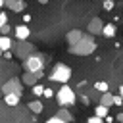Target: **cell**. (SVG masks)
I'll use <instances>...</instances> for the list:
<instances>
[{
  "label": "cell",
  "instance_id": "6da1fadb",
  "mask_svg": "<svg viewBox=\"0 0 123 123\" xmlns=\"http://www.w3.org/2000/svg\"><path fill=\"white\" fill-rule=\"evenodd\" d=\"M94 50H96V42H94V37H90V35H83V38L77 44L67 48V52L73 56H90Z\"/></svg>",
  "mask_w": 123,
  "mask_h": 123
},
{
  "label": "cell",
  "instance_id": "7a4b0ae2",
  "mask_svg": "<svg viewBox=\"0 0 123 123\" xmlns=\"http://www.w3.org/2000/svg\"><path fill=\"white\" fill-rule=\"evenodd\" d=\"M50 81L54 83H60V85H67V81L71 79V67L65 65V63H56L48 75Z\"/></svg>",
  "mask_w": 123,
  "mask_h": 123
},
{
  "label": "cell",
  "instance_id": "3957f363",
  "mask_svg": "<svg viewBox=\"0 0 123 123\" xmlns=\"http://www.w3.org/2000/svg\"><path fill=\"white\" fill-rule=\"evenodd\" d=\"M56 102L63 108V106H73L75 104V100H77V96H75V90L69 86V85H62L60 86V90H56Z\"/></svg>",
  "mask_w": 123,
  "mask_h": 123
},
{
  "label": "cell",
  "instance_id": "277c9868",
  "mask_svg": "<svg viewBox=\"0 0 123 123\" xmlns=\"http://www.w3.org/2000/svg\"><path fill=\"white\" fill-rule=\"evenodd\" d=\"M23 69L25 73H42L44 69V58L42 54H33L23 62Z\"/></svg>",
  "mask_w": 123,
  "mask_h": 123
},
{
  "label": "cell",
  "instance_id": "5b68a950",
  "mask_svg": "<svg viewBox=\"0 0 123 123\" xmlns=\"http://www.w3.org/2000/svg\"><path fill=\"white\" fill-rule=\"evenodd\" d=\"M12 54H15V58H17V60L25 62L29 56H33V54H35V46H33L31 42H27V40H23V42H15V46H13Z\"/></svg>",
  "mask_w": 123,
  "mask_h": 123
},
{
  "label": "cell",
  "instance_id": "8992f818",
  "mask_svg": "<svg viewBox=\"0 0 123 123\" xmlns=\"http://www.w3.org/2000/svg\"><path fill=\"white\" fill-rule=\"evenodd\" d=\"M2 92H4V96H6V94H19V96H21V92H23V83H21V79L12 77L10 81H6V83L2 85Z\"/></svg>",
  "mask_w": 123,
  "mask_h": 123
},
{
  "label": "cell",
  "instance_id": "52a82bcc",
  "mask_svg": "<svg viewBox=\"0 0 123 123\" xmlns=\"http://www.w3.org/2000/svg\"><path fill=\"white\" fill-rule=\"evenodd\" d=\"M102 29H104V21L100 17H92L86 25V35L90 37H96V35H102Z\"/></svg>",
  "mask_w": 123,
  "mask_h": 123
},
{
  "label": "cell",
  "instance_id": "ba28073f",
  "mask_svg": "<svg viewBox=\"0 0 123 123\" xmlns=\"http://www.w3.org/2000/svg\"><path fill=\"white\" fill-rule=\"evenodd\" d=\"M13 33H15V40H17V42H23V40H27V38L31 37V29H29L27 25H23V23L15 25Z\"/></svg>",
  "mask_w": 123,
  "mask_h": 123
},
{
  "label": "cell",
  "instance_id": "9c48e42d",
  "mask_svg": "<svg viewBox=\"0 0 123 123\" xmlns=\"http://www.w3.org/2000/svg\"><path fill=\"white\" fill-rule=\"evenodd\" d=\"M83 31L81 29H71V31H67V35H65V42L69 44V46H73V44H77L81 38H83Z\"/></svg>",
  "mask_w": 123,
  "mask_h": 123
},
{
  "label": "cell",
  "instance_id": "30bf717a",
  "mask_svg": "<svg viewBox=\"0 0 123 123\" xmlns=\"http://www.w3.org/2000/svg\"><path fill=\"white\" fill-rule=\"evenodd\" d=\"M42 77V73H23V77H21V83L23 85H27V86H35L37 85V81Z\"/></svg>",
  "mask_w": 123,
  "mask_h": 123
},
{
  "label": "cell",
  "instance_id": "8fae6325",
  "mask_svg": "<svg viewBox=\"0 0 123 123\" xmlns=\"http://www.w3.org/2000/svg\"><path fill=\"white\" fill-rule=\"evenodd\" d=\"M6 6H8L12 12H23V10H25V2H23V0H8Z\"/></svg>",
  "mask_w": 123,
  "mask_h": 123
},
{
  "label": "cell",
  "instance_id": "7c38bea8",
  "mask_svg": "<svg viewBox=\"0 0 123 123\" xmlns=\"http://www.w3.org/2000/svg\"><path fill=\"white\" fill-rule=\"evenodd\" d=\"M12 48H13L12 37H2V35H0V50H2V52H10Z\"/></svg>",
  "mask_w": 123,
  "mask_h": 123
},
{
  "label": "cell",
  "instance_id": "4fadbf2b",
  "mask_svg": "<svg viewBox=\"0 0 123 123\" xmlns=\"http://www.w3.org/2000/svg\"><path fill=\"white\" fill-rule=\"evenodd\" d=\"M115 33H117V29H115V25H113V23H104L102 35H104L106 38H113V37H115Z\"/></svg>",
  "mask_w": 123,
  "mask_h": 123
},
{
  "label": "cell",
  "instance_id": "5bb4252c",
  "mask_svg": "<svg viewBox=\"0 0 123 123\" xmlns=\"http://www.w3.org/2000/svg\"><path fill=\"white\" fill-rule=\"evenodd\" d=\"M100 106H104V108H111L113 106V94L111 92H104L102 96H100Z\"/></svg>",
  "mask_w": 123,
  "mask_h": 123
},
{
  "label": "cell",
  "instance_id": "9a60e30c",
  "mask_svg": "<svg viewBox=\"0 0 123 123\" xmlns=\"http://www.w3.org/2000/svg\"><path fill=\"white\" fill-rule=\"evenodd\" d=\"M56 115H58L62 121H65V123H71V121H73V115H71V111H69L67 108H60Z\"/></svg>",
  "mask_w": 123,
  "mask_h": 123
},
{
  "label": "cell",
  "instance_id": "2e32d148",
  "mask_svg": "<svg viewBox=\"0 0 123 123\" xmlns=\"http://www.w3.org/2000/svg\"><path fill=\"white\" fill-rule=\"evenodd\" d=\"M19 100H21L19 94H6V96H4V102H6L8 106H17Z\"/></svg>",
  "mask_w": 123,
  "mask_h": 123
},
{
  "label": "cell",
  "instance_id": "e0dca14e",
  "mask_svg": "<svg viewBox=\"0 0 123 123\" xmlns=\"http://www.w3.org/2000/svg\"><path fill=\"white\" fill-rule=\"evenodd\" d=\"M27 108H29L33 113H40L44 106H42V102H40V100H33V102H29V104H27Z\"/></svg>",
  "mask_w": 123,
  "mask_h": 123
},
{
  "label": "cell",
  "instance_id": "ac0fdd59",
  "mask_svg": "<svg viewBox=\"0 0 123 123\" xmlns=\"http://www.w3.org/2000/svg\"><path fill=\"white\" fill-rule=\"evenodd\" d=\"M94 115L100 117V119H106V117H108V108H104V106L98 104V106L94 108Z\"/></svg>",
  "mask_w": 123,
  "mask_h": 123
},
{
  "label": "cell",
  "instance_id": "d6986e66",
  "mask_svg": "<svg viewBox=\"0 0 123 123\" xmlns=\"http://www.w3.org/2000/svg\"><path fill=\"white\" fill-rule=\"evenodd\" d=\"M94 88H96L98 92H102V94H104V92H110V86H108L106 81H96V83H94Z\"/></svg>",
  "mask_w": 123,
  "mask_h": 123
},
{
  "label": "cell",
  "instance_id": "ffe728a7",
  "mask_svg": "<svg viewBox=\"0 0 123 123\" xmlns=\"http://www.w3.org/2000/svg\"><path fill=\"white\" fill-rule=\"evenodd\" d=\"M31 92H33V94H35V96H42V94H44V86H42V85H38V83H37V85H35V86H31Z\"/></svg>",
  "mask_w": 123,
  "mask_h": 123
},
{
  "label": "cell",
  "instance_id": "44dd1931",
  "mask_svg": "<svg viewBox=\"0 0 123 123\" xmlns=\"http://www.w3.org/2000/svg\"><path fill=\"white\" fill-rule=\"evenodd\" d=\"M102 8H104L106 12H110V10H113V8H115V4H113L111 0H106V2H102Z\"/></svg>",
  "mask_w": 123,
  "mask_h": 123
},
{
  "label": "cell",
  "instance_id": "7402d4cb",
  "mask_svg": "<svg viewBox=\"0 0 123 123\" xmlns=\"http://www.w3.org/2000/svg\"><path fill=\"white\" fill-rule=\"evenodd\" d=\"M10 33H12V27H10V23H8V25H4V27L0 29V35H2V37H10Z\"/></svg>",
  "mask_w": 123,
  "mask_h": 123
},
{
  "label": "cell",
  "instance_id": "603a6c76",
  "mask_svg": "<svg viewBox=\"0 0 123 123\" xmlns=\"http://www.w3.org/2000/svg\"><path fill=\"white\" fill-rule=\"evenodd\" d=\"M44 98H52V96H56V90H52L50 86H44V94H42Z\"/></svg>",
  "mask_w": 123,
  "mask_h": 123
},
{
  "label": "cell",
  "instance_id": "cb8c5ba5",
  "mask_svg": "<svg viewBox=\"0 0 123 123\" xmlns=\"http://www.w3.org/2000/svg\"><path fill=\"white\" fill-rule=\"evenodd\" d=\"M4 25H8V13H6V12H0V29H2Z\"/></svg>",
  "mask_w": 123,
  "mask_h": 123
},
{
  "label": "cell",
  "instance_id": "d4e9b609",
  "mask_svg": "<svg viewBox=\"0 0 123 123\" xmlns=\"http://www.w3.org/2000/svg\"><path fill=\"white\" fill-rule=\"evenodd\" d=\"M86 123H104V119H100V117H96V115H90V117L86 119Z\"/></svg>",
  "mask_w": 123,
  "mask_h": 123
},
{
  "label": "cell",
  "instance_id": "484cf974",
  "mask_svg": "<svg viewBox=\"0 0 123 123\" xmlns=\"http://www.w3.org/2000/svg\"><path fill=\"white\" fill-rule=\"evenodd\" d=\"M113 106H123V100L119 94H113Z\"/></svg>",
  "mask_w": 123,
  "mask_h": 123
},
{
  "label": "cell",
  "instance_id": "4316f807",
  "mask_svg": "<svg viewBox=\"0 0 123 123\" xmlns=\"http://www.w3.org/2000/svg\"><path fill=\"white\" fill-rule=\"evenodd\" d=\"M46 123H65V121H62V119H60L58 115H52V117H50V119H48Z\"/></svg>",
  "mask_w": 123,
  "mask_h": 123
},
{
  "label": "cell",
  "instance_id": "83f0119b",
  "mask_svg": "<svg viewBox=\"0 0 123 123\" xmlns=\"http://www.w3.org/2000/svg\"><path fill=\"white\" fill-rule=\"evenodd\" d=\"M29 21H31V15L29 13H23V25H27Z\"/></svg>",
  "mask_w": 123,
  "mask_h": 123
},
{
  "label": "cell",
  "instance_id": "f1b7e54d",
  "mask_svg": "<svg viewBox=\"0 0 123 123\" xmlns=\"http://www.w3.org/2000/svg\"><path fill=\"white\" fill-rule=\"evenodd\" d=\"M117 94L121 96V100H123V85H119V88H117Z\"/></svg>",
  "mask_w": 123,
  "mask_h": 123
},
{
  "label": "cell",
  "instance_id": "f546056e",
  "mask_svg": "<svg viewBox=\"0 0 123 123\" xmlns=\"http://www.w3.org/2000/svg\"><path fill=\"white\" fill-rule=\"evenodd\" d=\"M2 56H4V58H12V56H13V54H12V50H10V52H4V54H2Z\"/></svg>",
  "mask_w": 123,
  "mask_h": 123
},
{
  "label": "cell",
  "instance_id": "4dcf8cb0",
  "mask_svg": "<svg viewBox=\"0 0 123 123\" xmlns=\"http://www.w3.org/2000/svg\"><path fill=\"white\" fill-rule=\"evenodd\" d=\"M111 121H113V117H111V115H108V117L104 119V123H111Z\"/></svg>",
  "mask_w": 123,
  "mask_h": 123
},
{
  "label": "cell",
  "instance_id": "1f68e13d",
  "mask_svg": "<svg viewBox=\"0 0 123 123\" xmlns=\"http://www.w3.org/2000/svg\"><path fill=\"white\" fill-rule=\"evenodd\" d=\"M115 119H117V121L121 123V121H123V113H117V117H115Z\"/></svg>",
  "mask_w": 123,
  "mask_h": 123
},
{
  "label": "cell",
  "instance_id": "d6a6232c",
  "mask_svg": "<svg viewBox=\"0 0 123 123\" xmlns=\"http://www.w3.org/2000/svg\"><path fill=\"white\" fill-rule=\"evenodd\" d=\"M4 6H6V2H4V0H0V8H4Z\"/></svg>",
  "mask_w": 123,
  "mask_h": 123
},
{
  "label": "cell",
  "instance_id": "836d02e7",
  "mask_svg": "<svg viewBox=\"0 0 123 123\" xmlns=\"http://www.w3.org/2000/svg\"><path fill=\"white\" fill-rule=\"evenodd\" d=\"M2 54H4V52H2V50H0V56H2Z\"/></svg>",
  "mask_w": 123,
  "mask_h": 123
},
{
  "label": "cell",
  "instance_id": "e575fe53",
  "mask_svg": "<svg viewBox=\"0 0 123 123\" xmlns=\"http://www.w3.org/2000/svg\"><path fill=\"white\" fill-rule=\"evenodd\" d=\"M121 123H123V121H121Z\"/></svg>",
  "mask_w": 123,
  "mask_h": 123
}]
</instances>
